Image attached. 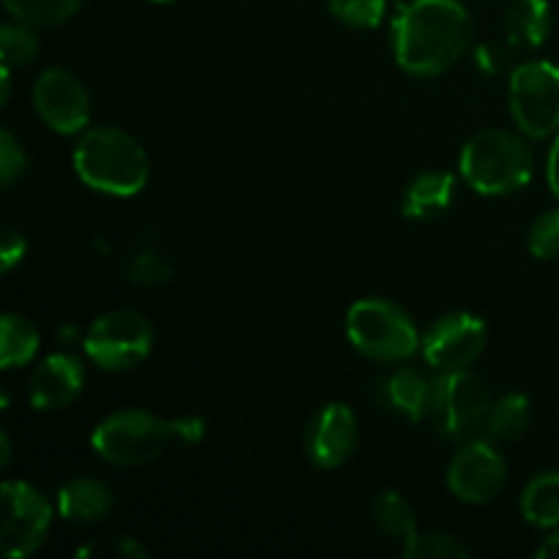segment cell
<instances>
[{
    "label": "cell",
    "instance_id": "6da1fadb",
    "mask_svg": "<svg viewBox=\"0 0 559 559\" xmlns=\"http://www.w3.org/2000/svg\"><path fill=\"white\" fill-rule=\"evenodd\" d=\"M473 41V16L459 0H409L393 16V52L415 76H437L459 63Z\"/></svg>",
    "mask_w": 559,
    "mask_h": 559
},
{
    "label": "cell",
    "instance_id": "7a4b0ae2",
    "mask_svg": "<svg viewBox=\"0 0 559 559\" xmlns=\"http://www.w3.org/2000/svg\"><path fill=\"white\" fill-rule=\"evenodd\" d=\"M74 169L87 189L109 197H136L151 178L145 147L129 131L98 126L74 147Z\"/></svg>",
    "mask_w": 559,
    "mask_h": 559
},
{
    "label": "cell",
    "instance_id": "3957f363",
    "mask_svg": "<svg viewBox=\"0 0 559 559\" xmlns=\"http://www.w3.org/2000/svg\"><path fill=\"white\" fill-rule=\"evenodd\" d=\"M459 173L478 194H511L533 180L535 156L527 142L513 131L484 129L464 145Z\"/></svg>",
    "mask_w": 559,
    "mask_h": 559
},
{
    "label": "cell",
    "instance_id": "277c9868",
    "mask_svg": "<svg viewBox=\"0 0 559 559\" xmlns=\"http://www.w3.org/2000/svg\"><path fill=\"white\" fill-rule=\"evenodd\" d=\"M491 409H495V402L478 374L469 369L442 371L437 380H431L424 424H429V429L442 440L464 445V442L484 440Z\"/></svg>",
    "mask_w": 559,
    "mask_h": 559
},
{
    "label": "cell",
    "instance_id": "5b68a950",
    "mask_svg": "<svg viewBox=\"0 0 559 559\" xmlns=\"http://www.w3.org/2000/svg\"><path fill=\"white\" fill-rule=\"evenodd\" d=\"M347 338L360 355L385 364L413 358L424 342L407 311L382 298L358 300L347 311Z\"/></svg>",
    "mask_w": 559,
    "mask_h": 559
},
{
    "label": "cell",
    "instance_id": "8992f818",
    "mask_svg": "<svg viewBox=\"0 0 559 559\" xmlns=\"http://www.w3.org/2000/svg\"><path fill=\"white\" fill-rule=\"evenodd\" d=\"M173 424L145 409H120L93 429V451L115 467H142L167 451Z\"/></svg>",
    "mask_w": 559,
    "mask_h": 559
},
{
    "label": "cell",
    "instance_id": "52a82bcc",
    "mask_svg": "<svg viewBox=\"0 0 559 559\" xmlns=\"http://www.w3.org/2000/svg\"><path fill=\"white\" fill-rule=\"evenodd\" d=\"M153 325L131 309H115L98 317L85 336V355L107 371H129L153 349Z\"/></svg>",
    "mask_w": 559,
    "mask_h": 559
},
{
    "label": "cell",
    "instance_id": "ba28073f",
    "mask_svg": "<svg viewBox=\"0 0 559 559\" xmlns=\"http://www.w3.org/2000/svg\"><path fill=\"white\" fill-rule=\"evenodd\" d=\"M511 115L519 131L533 140L559 131V66L527 60L511 74Z\"/></svg>",
    "mask_w": 559,
    "mask_h": 559
},
{
    "label": "cell",
    "instance_id": "9c48e42d",
    "mask_svg": "<svg viewBox=\"0 0 559 559\" xmlns=\"http://www.w3.org/2000/svg\"><path fill=\"white\" fill-rule=\"evenodd\" d=\"M0 497H3V524H0L3 555L9 559L31 557L47 538L52 506L25 480H5Z\"/></svg>",
    "mask_w": 559,
    "mask_h": 559
},
{
    "label": "cell",
    "instance_id": "30bf717a",
    "mask_svg": "<svg viewBox=\"0 0 559 559\" xmlns=\"http://www.w3.org/2000/svg\"><path fill=\"white\" fill-rule=\"evenodd\" d=\"M508 478V464L495 442L473 440L459 448L448 467V489L467 506H486L502 491Z\"/></svg>",
    "mask_w": 559,
    "mask_h": 559
},
{
    "label": "cell",
    "instance_id": "8fae6325",
    "mask_svg": "<svg viewBox=\"0 0 559 559\" xmlns=\"http://www.w3.org/2000/svg\"><path fill=\"white\" fill-rule=\"evenodd\" d=\"M486 322L469 311H451L426 331L420 349L426 364L440 371L469 369L486 349Z\"/></svg>",
    "mask_w": 559,
    "mask_h": 559
},
{
    "label": "cell",
    "instance_id": "7c38bea8",
    "mask_svg": "<svg viewBox=\"0 0 559 559\" xmlns=\"http://www.w3.org/2000/svg\"><path fill=\"white\" fill-rule=\"evenodd\" d=\"M33 107L38 118L58 134H80L91 123L87 87L66 69H47L33 85Z\"/></svg>",
    "mask_w": 559,
    "mask_h": 559
},
{
    "label": "cell",
    "instance_id": "4fadbf2b",
    "mask_svg": "<svg viewBox=\"0 0 559 559\" xmlns=\"http://www.w3.org/2000/svg\"><path fill=\"white\" fill-rule=\"evenodd\" d=\"M304 442L314 467L338 469L358 445V418L347 404H325L306 426Z\"/></svg>",
    "mask_w": 559,
    "mask_h": 559
},
{
    "label": "cell",
    "instance_id": "5bb4252c",
    "mask_svg": "<svg viewBox=\"0 0 559 559\" xmlns=\"http://www.w3.org/2000/svg\"><path fill=\"white\" fill-rule=\"evenodd\" d=\"M85 385V366L74 355H47L31 377V404L38 413L63 409L74 402Z\"/></svg>",
    "mask_w": 559,
    "mask_h": 559
},
{
    "label": "cell",
    "instance_id": "9a60e30c",
    "mask_svg": "<svg viewBox=\"0 0 559 559\" xmlns=\"http://www.w3.org/2000/svg\"><path fill=\"white\" fill-rule=\"evenodd\" d=\"M453 197H456V178L442 169H426L415 175L404 189L402 211L413 222H435L445 216L448 207L453 205Z\"/></svg>",
    "mask_w": 559,
    "mask_h": 559
},
{
    "label": "cell",
    "instance_id": "2e32d148",
    "mask_svg": "<svg viewBox=\"0 0 559 559\" xmlns=\"http://www.w3.org/2000/svg\"><path fill=\"white\" fill-rule=\"evenodd\" d=\"M377 396H380L382 407L396 413L399 418L409 420V424H424L426 409H429L431 382L420 371L402 366L380 382Z\"/></svg>",
    "mask_w": 559,
    "mask_h": 559
},
{
    "label": "cell",
    "instance_id": "e0dca14e",
    "mask_svg": "<svg viewBox=\"0 0 559 559\" xmlns=\"http://www.w3.org/2000/svg\"><path fill=\"white\" fill-rule=\"evenodd\" d=\"M112 502V491L98 478H74L58 491V513L71 524L102 522Z\"/></svg>",
    "mask_w": 559,
    "mask_h": 559
},
{
    "label": "cell",
    "instance_id": "ac0fdd59",
    "mask_svg": "<svg viewBox=\"0 0 559 559\" xmlns=\"http://www.w3.org/2000/svg\"><path fill=\"white\" fill-rule=\"evenodd\" d=\"M551 5L549 0H511L506 11L508 47L533 52L549 38Z\"/></svg>",
    "mask_w": 559,
    "mask_h": 559
},
{
    "label": "cell",
    "instance_id": "d6986e66",
    "mask_svg": "<svg viewBox=\"0 0 559 559\" xmlns=\"http://www.w3.org/2000/svg\"><path fill=\"white\" fill-rule=\"evenodd\" d=\"M522 513L533 527H559V469L540 473L524 486Z\"/></svg>",
    "mask_w": 559,
    "mask_h": 559
},
{
    "label": "cell",
    "instance_id": "ffe728a7",
    "mask_svg": "<svg viewBox=\"0 0 559 559\" xmlns=\"http://www.w3.org/2000/svg\"><path fill=\"white\" fill-rule=\"evenodd\" d=\"M36 325L20 314H3L0 320V366L3 369H16L36 358L38 353Z\"/></svg>",
    "mask_w": 559,
    "mask_h": 559
},
{
    "label": "cell",
    "instance_id": "44dd1931",
    "mask_svg": "<svg viewBox=\"0 0 559 559\" xmlns=\"http://www.w3.org/2000/svg\"><path fill=\"white\" fill-rule=\"evenodd\" d=\"M530 418H533L530 399L524 393H506L500 402H495V409H491L486 440L495 442V445L516 442L530 429Z\"/></svg>",
    "mask_w": 559,
    "mask_h": 559
},
{
    "label": "cell",
    "instance_id": "7402d4cb",
    "mask_svg": "<svg viewBox=\"0 0 559 559\" xmlns=\"http://www.w3.org/2000/svg\"><path fill=\"white\" fill-rule=\"evenodd\" d=\"M374 511V522L380 527V533H385L388 538L407 540L409 535L418 533V519H415V508L409 506V500L399 491H382L380 497L371 506Z\"/></svg>",
    "mask_w": 559,
    "mask_h": 559
},
{
    "label": "cell",
    "instance_id": "603a6c76",
    "mask_svg": "<svg viewBox=\"0 0 559 559\" xmlns=\"http://www.w3.org/2000/svg\"><path fill=\"white\" fill-rule=\"evenodd\" d=\"M82 0H3L5 11L14 20L31 27H55L80 11Z\"/></svg>",
    "mask_w": 559,
    "mask_h": 559
},
{
    "label": "cell",
    "instance_id": "cb8c5ba5",
    "mask_svg": "<svg viewBox=\"0 0 559 559\" xmlns=\"http://www.w3.org/2000/svg\"><path fill=\"white\" fill-rule=\"evenodd\" d=\"M41 41H38L36 31L25 22H9L0 27V52H3V66L16 69V66H27L36 60Z\"/></svg>",
    "mask_w": 559,
    "mask_h": 559
},
{
    "label": "cell",
    "instance_id": "d4e9b609",
    "mask_svg": "<svg viewBox=\"0 0 559 559\" xmlns=\"http://www.w3.org/2000/svg\"><path fill=\"white\" fill-rule=\"evenodd\" d=\"M407 559H469V549L448 533H413L404 540Z\"/></svg>",
    "mask_w": 559,
    "mask_h": 559
},
{
    "label": "cell",
    "instance_id": "484cf974",
    "mask_svg": "<svg viewBox=\"0 0 559 559\" xmlns=\"http://www.w3.org/2000/svg\"><path fill=\"white\" fill-rule=\"evenodd\" d=\"M328 9L342 25L355 31H374L385 20V0H328Z\"/></svg>",
    "mask_w": 559,
    "mask_h": 559
},
{
    "label": "cell",
    "instance_id": "4316f807",
    "mask_svg": "<svg viewBox=\"0 0 559 559\" xmlns=\"http://www.w3.org/2000/svg\"><path fill=\"white\" fill-rule=\"evenodd\" d=\"M126 278L136 287H158L175 278V265L158 251H140L126 262Z\"/></svg>",
    "mask_w": 559,
    "mask_h": 559
},
{
    "label": "cell",
    "instance_id": "83f0119b",
    "mask_svg": "<svg viewBox=\"0 0 559 559\" xmlns=\"http://www.w3.org/2000/svg\"><path fill=\"white\" fill-rule=\"evenodd\" d=\"M80 559H147L151 551L129 535H109V538H96L91 544L80 546L76 551Z\"/></svg>",
    "mask_w": 559,
    "mask_h": 559
},
{
    "label": "cell",
    "instance_id": "f1b7e54d",
    "mask_svg": "<svg viewBox=\"0 0 559 559\" xmlns=\"http://www.w3.org/2000/svg\"><path fill=\"white\" fill-rule=\"evenodd\" d=\"M527 246L538 260H555V257H559V207L544 211L535 218L527 235Z\"/></svg>",
    "mask_w": 559,
    "mask_h": 559
},
{
    "label": "cell",
    "instance_id": "f546056e",
    "mask_svg": "<svg viewBox=\"0 0 559 559\" xmlns=\"http://www.w3.org/2000/svg\"><path fill=\"white\" fill-rule=\"evenodd\" d=\"M27 169V156L22 151V145L16 142V136L9 129L0 131V183L9 189L14 180L22 178V173Z\"/></svg>",
    "mask_w": 559,
    "mask_h": 559
},
{
    "label": "cell",
    "instance_id": "4dcf8cb0",
    "mask_svg": "<svg viewBox=\"0 0 559 559\" xmlns=\"http://www.w3.org/2000/svg\"><path fill=\"white\" fill-rule=\"evenodd\" d=\"M27 243L22 238V233H16L14 227H9L3 233V246H0V271L11 273L22 260H25Z\"/></svg>",
    "mask_w": 559,
    "mask_h": 559
},
{
    "label": "cell",
    "instance_id": "1f68e13d",
    "mask_svg": "<svg viewBox=\"0 0 559 559\" xmlns=\"http://www.w3.org/2000/svg\"><path fill=\"white\" fill-rule=\"evenodd\" d=\"M475 63L486 74H500L502 66H506V49L497 47V44H480L478 52H475Z\"/></svg>",
    "mask_w": 559,
    "mask_h": 559
},
{
    "label": "cell",
    "instance_id": "d6a6232c",
    "mask_svg": "<svg viewBox=\"0 0 559 559\" xmlns=\"http://www.w3.org/2000/svg\"><path fill=\"white\" fill-rule=\"evenodd\" d=\"M173 435L180 437L183 442H200L202 435H205V424L197 415H189V418L173 420Z\"/></svg>",
    "mask_w": 559,
    "mask_h": 559
},
{
    "label": "cell",
    "instance_id": "836d02e7",
    "mask_svg": "<svg viewBox=\"0 0 559 559\" xmlns=\"http://www.w3.org/2000/svg\"><path fill=\"white\" fill-rule=\"evenodd\" d=\"M546 175H549L551 194H555L557 202H559V136H557L555 145H551V151H549V164H546Z\"/></svg>",
    "mask_w": 559,
    "mask_h": 559
},
{
    "label": "cell",
    "instance_id": "e575fe53",
    "mask_svg": "<svg viewBox=\"0 0 559 559\" xmlns=\"http://www.w3.org/2000/svg\"><path fill=\"white\" fill-rule=\"evenodd\" d=\"M538 559H559V533L549 535V538H546L544 544H540Z\"/></svg>",
    "mask_w": 559,
    "mask_h": 559
},
{
    "label": "cell",
    "instance_id": "d590c367",
    "mask_svg": "<svg viewBox=\"0 0 559 559\" xmlns=\"http://www.w3.org/2000/svg\"><path fill=\"white\" fill-rule=\"evenodd\" d=\"M9 459H11V442H9V435H0V464L3 467H9Z\"/></svg>",
    "mask_w": 559,
    "mask_h": 559
},
{
    "label": "cell",
    "instance_id": "8d00e7d4",
    "mask_svg": "<svg viewBox=\"0 0 559 559\" xmlns=\"http://www.w3.org/2000/svg\"><path fill=\"white\" fill-rule=\"evenodd\" d=\"M153 3H173V0H153Z\"/></svg>",
    "mask_w": 559,
    "mask_h": 559
}]
</instances>
